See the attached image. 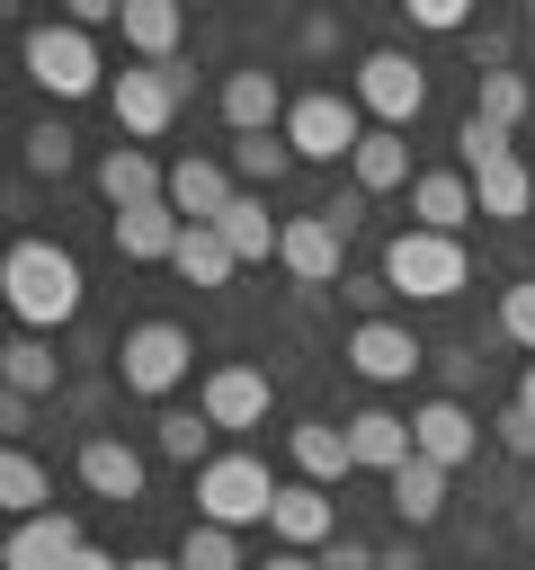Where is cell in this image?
Masks as SVG:
<instances>
[{
  "instance_id": "obj_5",
  "label": "cell",
  "mask_w": 535,
  "mask_h": 570,
  "mask_svg": "<svg viewBox=\"0 0 535 570\" xmlns=\"http://www.w3.org/2000/svg\"><path fill=\"white\" fill-rule=\"evenodd\" d=\"M276 490H285V481H268L259 454H214V463L196 472V517L241 534V525H268V517H276Z\"/></svg>"
},
{
  "instance_id": "obj_13",
  "label": "cell",
  "mask_w": 535,
  "mask_h": 570,
  "mask_svg": "<svg viewBox=\"0 0 535 570\" xmlns=\"http://www.w3.org/2000/svg\"><path fill=\"white\" fill-rule=\"evenodd\" d=\"M285 80L268 71V62H241V71H223V125L232 134H285Z\"/></svg>"
},
{
  "instance_id": "obj_9",
  "label": "cell",
  "mask_w": 535,
  "mask_h": 570,
  "mask_svg": "<svg viewBox=\"0 0 535 570\" xmlns=\"http://www.w3.org/2000/svg\"><path fill=\"white\" fill-rule=\"evenodd\" d=\"M339 356H348L366 383H410V374L428 365V347H419V330H410V321H357Z\"/></svg>"
},
{
  "instance_id": "obj_19",
  "label": "cell",
  "mask_w": 535,
  "mask_h": 570,
  "mask_svg": "<svg viewBox=\"0 0 535 570\" xmlns=\"http://www.w3.org/2000/svg\"><path fill=\"white\" fill-rule=\"evenodd\" d=\"M268 525H276V543H285V552L339 543V508L321 499V481H285V490H276V517H268Z\"/></svg>"
},
{
  "instance_id": "obj_44",
  "label": "cell",
  "mask_w": 535,
  "mask_h": 570,
  "mask_svg": "<svg viewBox=\"0 0 535 570\" xmlns=\"http://www.w3.org/2000/svg\"><path fill=\"white\" fill-rule=\"evenodd\" d=\"M125 570H178V552H134Z\"/></svg>"
},
{
  "instance_id": "obj_6",
  "label": "cell",
  "mask_w": 535,
  "mask_h": 570,
  "mask_svg": "<svg viewBox=\"0 0 535 570\" xmlns=\"http://www.w3.org/2000/svg\"><path fill=\"white\" fill-rule=\"evenodd\" d=\"M187 365H196V338H187L178 321H134V330L116 338V383H125V392H143V401L178 392V383H187Z\"/></svg>"
},
{
  "instance_id": "obj_27",
  "label": "cell",
  "mask_w": 535,
  "mask_h": 570,
  "mask_svg": "<svg viewBox=\"0 0 535 570\" xmlns=\"http://www.w3.org/2000/svg\"><path fill=\"white\" fill-rule=\"evenodd\" d=\"M169 267H178L187 285H232V267H241V258H232V240H223L214 223H187V232H178V249H169Z\"/></svg>"
},
{
  "instance_id": "obj_25",
  "label": "cell",
  "mask_w": 535,
  "mask_h": 570,
  "mask_svg": "<svg viewBox=\"0 0 535 570\" xmlns=\"http://www.w3.org/2000/svg\"><path fill=\"white\" fill-rule=\"evenodd\" d=\"M214 232L232 240V258H241V267H259V258H276V249H285V223H268V196H250V187L232 196V214H223Z\"/></svg>"
},
{
  "instance_id": "obj_28",
  "label": "cell",
  "mask_w": 535,
  "mask_h": 570,
  "mask_svg": "<svg viewBox=\"0 0 535 570\" xmlns=\"http://www.w3.org/2000/svg\"><path fill=\"white\" fill-rule=\"evenodd\" d=\"M392 508H401V525H437V517H446V463L410 454V463L392 472Z\"/></svg>"
},
{
  "instance_id": "obj_4",
  "label": "cell",
  "mask_w": 535,
  "mask_h": 570,
  "mask_svg": "<svg viewBox=\"0 0 535 570\" xmlns=\"http://www.w3.org/2000/svg\"><path fill=\"white\" fill-rule=\"evenodd\" d=\"M18 62H27V80H36L45 98H98V89H107V62H98L89 27H71V18H54V27H27Z\"/></svg>"
},
{
  "instance_id": "obj_1",
  "label": "cell",
  "mask_w": 535,
  "mask_h": 570,
  "mask_svg": "<svg viewBox=\"0 0 535 570\" xmlns=\"http://www.w3.org/2000/svg\"><path fill=\"white\" fill-rule=\"evenodd\" d=\"M0 294H9V312L27 321V338H45V330L80 321V258H71L62 240H9Z\"/></svg>"
},
{
  "instance_id": "obj_46",
  "label": "cell",
  "mask_w": 535,
  "mask_h": 570,
  "mask_svg": "<svg viewBox=\"0 0 535 570\" xmlns=\"http://www.w3.org/2000/svg\"><path fill=\"white\" fill-rule=\"evenodd\" d=\"M473 570H481V561H473Z\"/></svg>"
},
{
  "instance_id": "obj_10",
  "label": "cell",
  "mask_w": 535,
  "mask_h": 570,
  "mask_svg": "<svg viewBox=\"0 0 535 570\" xmlns=\"http://www.w3.org/2000/svg\"><path fill=\"white\" fill-rule=\"evenodd\" d=\"M196 410H205L214 428H268V410H276V383H268L259 365H214V374L196 383Z\"/></svg>"
},
{
  "instance_id": "obj_18",
  "label": "cell",
  "mask_w": 535,
  "mask_h": 570,
  "mask_svg": "<svg viewBox=\"0 0 535 570\" xmlns=\"http://www.w3.org/2000/svg\"><path fill=\"white\" fill-rule=\"evenodd\" d=\"M339 249H348V232L330 223V214H294L285 223V276H303V285H339Z\"/></svg>"
},
{
  "instance_id": "obj_42",
  "label": "cell",
  "mask_w": 535,
  "mask_h": 570,
  "mask_svg": "<svg viewBox=\"0 0 535 570\" xmlns=\"http://www.w3.org/2000/svg\"><path fill=\"white\" fill-rule=\"evenodd\" d=\"M374 570H419V552H410V543H383V561H374Z\"/></svg>"
},
{
  "instance_id": "obj_30",
  "label": "cell",
  "mask_w": 535,
  "mask_h": 570,
  "mask_svg": "<svg viewBox=\"0 0 535 570\" xmlns=\"http://www.w3.org/2000/svg\"><path fill=\"white\" fill-rule=\"evenodd\" d=\"M0 508H9V517H45V508H54V481H45V463H36L27 445L0 454Z\"/></svg>"
},
{
  "instance_id": "obj_37",
  "label": "cell",
  "mask_w": 535,
  "mask_h": 570,
  "mask_svg": "<svg viewBox=\"0 0 535 570\" xmlns=\"http://www.w3.org/2000/svg\"><path fill=\"white\" fill-rule=\"evenodd\" d=\"M410 27H428V36H455V27H473V9H464V0H410Z\"/></svg>"
},
{
  "instance_id": "obj_23",
  "label": "cell",
  "mask_w": 535,
  "mask_h": 570,
  "mask_svg": "<svg viewBox=\"0 0 535 570\" xmlns=\"http://www.w3.org/2000/svg\"><path fill=\"white\" fill-rule=\"evenodd\" d=\"M357 196H392V187H419L410 178V142L401 134H383V125H366V142H357Z\"/></svg>"
},
{
  "instance_id": "obj_31",
  "label": "cell",
  "mask_w": 535,
  "mask_h": 570,
  "mask_svg": "<svg viewBox=\"0 0 535 570\" xmlns=\"http://www.w3.org/2000/svg\"><path fill=\"white\" fill-rule=\"evenodd\" d=\"M526 107H535V89H526L517 71H481V80H473V116H481V125L517 134V125H526Z\"/></svg>"
},
{
  "instance_id": "obj_17",
  "label": "cell",
  "mask_w": 535,
  "mask_h": 570,
  "mask_svg": "<svg viewBox=\"0 0 535 570\" xmlns=\"http://www.w3.org/2000/svg\"><path fill=\"white\" fill-rule=\"evenodd\" d=\"M473 214H481V205H473V178H464V169H419V187H410V223H419V232L464 240Z\"/></svg>"
},
{
  "instance_id": "obj_26",
  "label": "cell",
  "mask_w": 535,
  "mask_h": 570,
  "mask_svg": "<svg viewBox=\"0 0 535 570\" xmlns=\"http://www.w3.org/2000/svg\"><path fill=\"white\" fill-rule=\"evenodd\" d=\"M116 27H125V45H134L143 62H178V27H187V18H178L169 0H125Z\"/></svg>"
},
{
  "instance_id": "obj_21",
  "label": "cell",
  "mask_w": 535,
  "mask_h": 570,
  "mask_svg": "<svg viewBox=\"0 0 535 570\" xmlns=\"http://www.w3.org/2000/svg\"><path fill=\"white\" fill-rule=\"evenodd\" d=\"M98 196L125 214V205H152V196H169V169L143 151V142H116L107 160H98Z\"/></svg>"
},
{
  "instance_id": "obj_20",
  "label": "cell",
  "mask_w": 535,
  "mask_h": 570,
  "mask_svg": "<svg viewBox=\"0 0 535 570\" xmlns=\"http://www.w3.org/2000/svg\"><path fill=\"white\" fill-rule=\"evenodd\" d=\"M80 490L89 499H143V454L125 445V436H80Z\"/></svg>"
},
{
  "instance_id": "obj_14",
  "label": "cell",
  "mask_w": 535,
  "mask_h": 570,
  "mask_svg": "<svg viewBox=\"0 0 535 570\" xmlns=\"http://www.w3.org/2000/svg\"><path fill=\"white\" fill-rule=\"evenodd\" d=\"M80 543H89V534H80V517L45 508V517H18V534L0 543V570H62Z\"/></svg>"
},
{
  "instance_id": "obj_11",
  "label": "cell",
  "mask_w": 535,
  "mask_h": 570,
  "mask_svg": "<svg viewBox=\"0 0 535 570\" xmlns=\"http://www.w3.org/2000/svg\"><path fill=\"white\" fill-rule=\"evenodd\" d=\"M410 445L428 454V463H446V472H464L473 454H481V419L455 401V392H437V401H419L410 410Z\"/></svg>"
},
{
  "instance_id": "obj_2",
  "label": "cell",
  "mask_w": 535,
  "mask_h": 570,
  "mask_svg": "<svg viewBox=\"0 0 535 570\" xmlns=\"http://www.w3.org/2000/svg\"><path fill=\"white\" fill-rule=\"evenodd\" d=\"M455 160H464L473 205H481L490 223H526V214H535V160H517V142H508L499 125L464 116V125H455Z\"/></svg>"
},
{
  "instance_id": "obj_7",
  "label": "cell",
  "mask_w": 535,
  "mask_h": 570,
  "mask_svg": "<svg viewBox=\"0 0 535 570\" xmlns=\"http://www.w3.org/2000/svg\"><path fill=\"white\" fill-rule=\"evenodd\" d=\"M348 98L383 125V134H410V116L428 107V71L401 53V45H374L366 62H357V80H348Z\"/></svg>"
},
{
  "instance_id": "obj_34",
  "label": "cell",
  "mask_w": 535,
  "mask_h": 570,
  "mask_svg": "<svg viewBox=\"0 0 535 570\" xmlns=\"http://www.w3.org/2000/svg\"><path fill=\"white\" fill-rule=\"evenodd\" d=\"M178 570H241V543H232V525H187L178 534Z\"/></svg>"
},
{
  "instance_id": "obj_8",
  "label": "cell",
  "mask_w": 535,
  "mask_h": 570,
  "mask_svg": "<svg viewBox=\"0 0 535 570\" xmlns=\"http://www.w3.org/2000/svg\"><path fill=\"white\" fill-rule=\"evenodd\" d=\"M285 142H294V160H357L366 107L339 98V89H303V98L285 107Z\"/></svg>"
},
{
  "instance_id": "obj_22",
  "label": "cell",
  "mask_w": 535,
  "mask_h": 570,
  "mask_svg": "<svg viewBox=\"0 0 535 570\" xmlns=\"http://www.w3.org/2000/svg\"><path fill=\"white\" fill-rule=\"evenodd\" d=\"M348 454H357V472H383V481H392L419 445H410V419H392V410H357V419H348Z\"/></svg>"
},
{
  "instance_id": "obj_39",
  "label": "cell",
  "mask_w": 535,
  "mask_h": 570,
  "mask_svg": "<svg viewBox=\"0 0 535 570\" xmlns=\"http://www.w3.org/2000/svg\"><path fill=\"white\" fill-rule=\"evenodd\" d=\"M374 561H383V552H374V543H357V534H339V543L321 552V570H374Z\"/></svg>"
},
{
  "instance_id": "obj_45",
  "label": "cell",
  "mask_w": 535,
  "mask_h": 570,
  "mask_svg": "<svg viewBox=\"0 0 535 570\" xmlns=\"http://www.w3.org/2000/svg\"><path fill=\"white\" fill-rule=\"evenodd\" d=\"M517 410H526V419H535V365H526V374H517Z\"/></svg>"
},
{
  "instance_id": "obj_24",
  "label": "cell",
  "mask_w": 535,
  "mask_h": 570,
  "mask_svg": "<svg viewBox=\"0 0 535 570\" xmlns=\"http://www.w3.org/2000/svg\"><path fill=\"white\" fill-rule=\"evenodd\" d=\"M178 232H187V223H178V205H169V196H152V205H125V214H116V249H125V258H169V249H178Z\"/></svg>"
},
{
  "instance_id": "obj_12",
  "label": "cell",
  "mask_w": 535,
  "mask_h": 570,
  "mask_svg": "<svg viewBox=\"0 0 535 570\" xmlns=\"http://www.w3.org/2000/svg\"><path fill=\"white\" fill-rule=\"evenodd\" d=\"M107 107H116V125H125L134 142H152V134H169L178 89H169V71H160V62H143V71H116V80H107Z\"/></svg>"
},
{
  "instance_id": "obj_35",
  "label": "cell",
  "mask_w": 535,
  "mask_h": 570,
  "mask_svg": "<svg viewBox=\"0 0 535 570\" xmlns=\"http://www.w3.org/2000/svg\"><path fill=\"white\" fill-rule=\"evenodd\" d=\"M27 169H36V178H62V169H71V125L45 116V125L27 134Z\"/></svg>"
},
{
  "instance_id": "obj_43",
  "label": "cell",
  "mask_w": 535,
  "mask_h": 570,
  "mask_svg": "<svg viewBox=\"0 0 535 570\" xmlns=\"http://www.w3.org/2000/svg\"><path fill=\"white\" fill-rule=\"evenodd\" d=\"M268 570H321L312 552H268Z\"/></svg>"
},
{
  "instance_id": "obj_32",
  "label": "cell",
  "mask_w": 535,
  "mask_h": 570,
  "mask_svg": "<svg viewBox=\"0 0 535 570\" xmlns=\"http://www.w3.org/2000/svg\"><path fill=\"white\" fill-rule=\"evenodd\" d=\"M0 383L36 401V392H54V383H62V356H54L45 338H9V347H0Z\"/></svg>"
},
{
  "instance_id": "obj_29",
  "label": "cell",
  "mask_w": 535,
  "mask_h": 570,
  "mask_svg": "<svg viewBox=\"0 0 535 570\" xmlns=\"http://www.w3.org/2000/svg\"><path fill=\"white\" fill-rule=\"evenodd\" d=\"M214 436H223V428H214L205 410H160V419H152V445H160L169 463H196V472L214 463Z\"/></svg>"
},
{
  "instance_id": "obj_41",
  "label": "cell",
  "mask_w": 535,
  "mask_h": 570,
  "mask_svg": "<svg viewBox=\"0 0 535 570\" xmlns=\"http://www.w3.org/2000/svg\"><path fill=\"white\" fill-rule=\"evenodd\" d=\"M62 570H125V561H116V552H98V543H80V552H71Z\"/></svg>"
},
{
  "instance_id": "obj_40",
  "label": "cell",
  "mask_w": 535,
  "mask_h": 570,
  "mask_svg": "<svg viewBox=\"0 0 535 570\" xmlns=\"http://www.w3.org/2000/svg\"><path fill=\"white\" fill-rule=\"evenodd\" d=\"M481 71H508V36H499V27L473 36V80H481Z\"/></svg>"
},
{
  "instance_id": "obj_33",
  "label": "cell",
  "mask_w": 535,
  "mask_h": 570,
  "mask_svg": "<svg viewBox=\"0 0 535 570\" xmlns=\"http://www.w3.org/2000/svg\"><path fill=\"white\" fill-rule=\"evenodd\" d=\"M232 169H241L250 187H276V178L294 169V142H285V134H241V151H232Z\"/></svg>"
},
{
  "instance_id": "obj_36",
  "label": "cell",
  "mask_w": 535,
  "mask_h": 570,
  "mask_svg": "<svg viewBox=\"0 0 535 570\" xmlns=\"http://www.w3.org/2000/svg\"><path fill=\"white\" fill-rule=\"evenodd\" d=\"M499 338H517V347H535V276H517V285L499 294Z\"/></svg>"
},
{
  "instance_id": "obj_16",
  "label": "cell",
  "mask_w": 535,
  "mask_h": 570,
  "mask_svg": "<svg viewBox=\"0 0 535 570\" xmlns=\"http://www.w3.org/2000/svg\"><path fill=\"white\" fill-rule=\"evenodd\" d=\"M232 196H241V187H232V169H223V160H196V151H187V160H169V205H178V223H223V214H232Z\"/></svg>"
},
{
  "instance_id": "obj_15",
  "label": "cell",
  "mask_w": 535,
  "mask_h": 570,
  "mask_svg": "<svg viewBox=\"0 0 535 570\" xmlns=\"http://www.w3.org/2000/svg\"><path fill=\"white\" fill-rule=\"evenodd\" d=\"M285 454H294V481H348L357 454H348V419H294L285 428Z\"/></svg>"
},
{
  "instance_id": "obj_38",
  "label": "cell",
  "mask_w": 535,
  "mask_h": 570,
  "mask_svg": "<svg viewBox=\"0 0 535 570\" xmlns=\"http://www.w3.org/2000/svg\"><path fill=\"white\" fill-rule=\"evenodd\" d=\"M490 436H499V445H508V454H517V463H535V419H526V410H517V401H508V410H499V419H490Z\"/></svg>"
},
{
  "instance_id": "obj_3",
  "label": "cell",
  "mask_w": 535,
  "mask_h": 570,
  "mask_svg": "<svg viewBox=\"0 0 535 570\" xmlns=\"http://www.w3.org/2000/svg\"><path fill=\"white\" fill-rule=\"evenodd\" d=\"M383 285L392 294H410V303H446V294H464L473 285V258H464V240H446V232H392L383 240Z\"/></svg>"
}]
</instances>
